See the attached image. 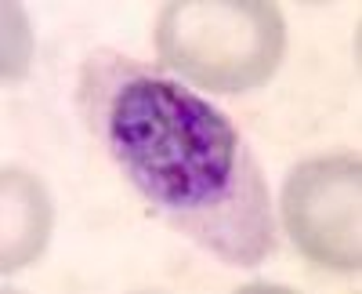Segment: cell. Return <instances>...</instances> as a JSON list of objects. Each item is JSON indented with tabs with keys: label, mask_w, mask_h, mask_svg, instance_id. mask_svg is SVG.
I'll list each match as a JSON object with an SVG mask.
<instances>
[{
	"label": "cell",
	"mask_w": 362,
	"mask_h": 294,
	"mask_svg": "<svg viewBox=\"0 0 362 294\" xmlns=\"http://www.w3.org/2000/svg\"><path fill=\"white\" fill-rule=\"evenodd\" d=\"M4 211L18 215V222H4V273H15L47 244L51 211L40 182L22 171H4Z\"/></svg>",
	"instance_id": "obj_4"
},
{
	"label": "cell",
	"mask_w": 362,
	"mask_h": 294,
	"mask_svg": "<svg viewBox=\"0 0 362 294\" xmlns=\"http://www.w3.org/2000/svg\"><path fill=\"white\" fill-rule=\"evenodd\" d=\"M156 51L181 77L221 95H247L279 69L286 22L276 4L261 0H181L156 18Z\"/></svg>",
	"instance_id": "obj_2"
},
{
	"label": "cell",
	"mask_w": 362,
	"mask_h": 294,
	"mask_svg": "<svg viewBox=\"0 0 362 294\" xmlns=\"http://www.w3.org/2000/svg\"><path fill=\"white\" fill-rule=\"evenodd\" d=\"M362 164L351 153L315 157L290 171L283 186V222L297 251L322 269L358 273V189Z\"/></svg>",
	"instance_id": "obj_3"
},
{
	"label": "cell",
	"mask_w": 362,
	"mask_h": 294,
	"mask_svg": "<svg viewBox=\"0 0 362 294\" xmlns=\"http://www.w3.org/2000/svg\"><path fill=\"white\" fill-rule=\"evenodd\" d=\"M29 62V26L18 4H4V77H22Z\"/></svg>",
	"instance_id": "obj_5"
},
{
	"label": "cell",
	"mask_w": 362,
	"mask_h": 294,
	"mask_svg": "<svg viewBox=\"0 0 362 294\" xmlns=\"http://www.w3.org/2000/svg\"><path fill=\"white\" fill-rule=\"evenodd\" d=\"M76 113L90 142L174 232L239 269L276 251L261 164L218 106L156 66L98 47L80 62Z\"/></svg>",
	"instance_id": "obj_1"
}]
</instances>
